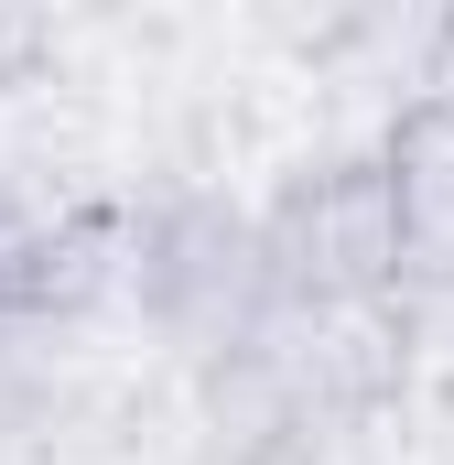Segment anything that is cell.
<instances>
[{
  "instance_id": "cell-1",
  "label": "cell",
  "mask_w": 454,
  "mask_h": 465,
  "mask_svg": "<svg viewBox=\"0 0 454 465\" xmlns=\"http://www.w3.org/2000/svg\"><path fill=\"white\" fill-rule=\"evenodd\" d=\"M260 271H271V314L336 325V314H390L400 303V195L390 163H314L271 195L260 217Z\"/></svg>"
},
{
  "instance_id": "cell-2",
  "label": "cell",
  "mask_w": 454,
  "mask_h": 465,
  "mask_svg": "<svg viewBox=\"0 0 454 465\" xmlns=\"http://www.w3.org/2000/svg\"><path fill=\"white\" fill-rule=\"evenodd\" d=\"M119 282L130 303L173 336V347L217 357L271 314V271H260V217L227 195H163L141 228L119 238Z\"/></svg>"
},
{
  "instance_id": "cell-3",
  "label": "cell",
  "mask_w": 454,
  "mask_h": 465,
  "mask_svg": "<svg viewBox=\"0 0 454 465\" xmlns=\"http://www.w3.org/2000/svg\"><path fill=\"white\" fill-rule=\"evenodd\" d=\"M33 54H44V33H33V22H0V76H22Z\"/></svg>"
}]
</instances>
